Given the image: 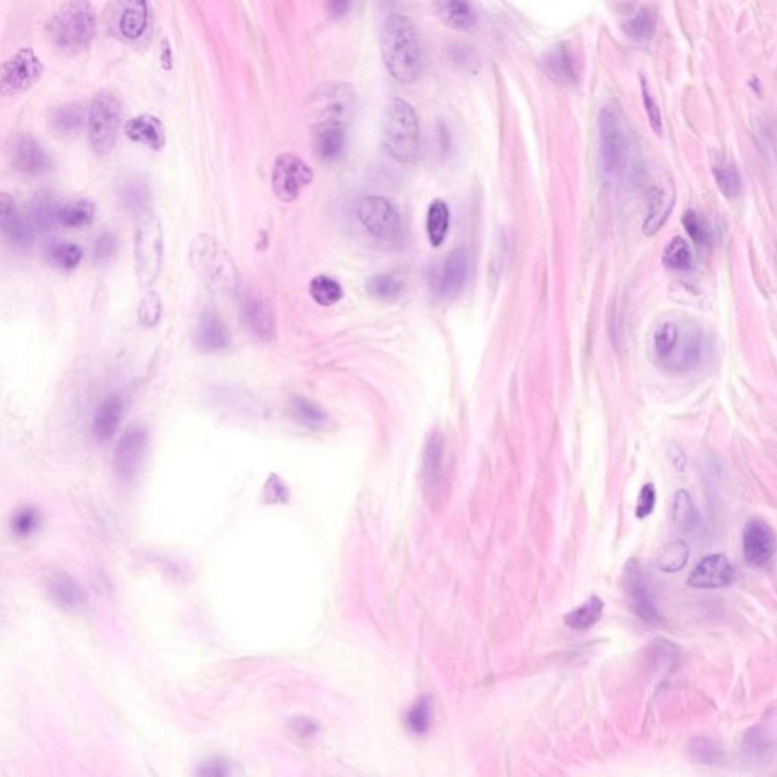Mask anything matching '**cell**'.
<instances>
[{
    "mask_svg": "<svg viewBox=\"0 0 777 777\" xmlns=\"http://www.w3.org/2000/svg\"><path fill=\"white\" fill-rule=\"evenodd\" d=\"M706 340L698 325L691 321L668 318L657 323L653 333V357L657 366L674 372H691L702 363Z\"/></svg>",
    "mask_w": 777,
    "mask_h": 777,
    "instance_id": "6da1fadb",
    "label": "cell"
},
{
    "mask_svg": "<svg viewBox=\"0 0 777 777\" xmlns=\"http://www.w3.org/2000/svg\"><path fill=\"white\" fill-rule=\"evenodd\" d=\"M381 58L388 75L399 84H414L422 71V49L414 21L407 15L392 14L384 21Z\"/></svg>",
    "mask_w": 777,
    "mask_h": 777,
    "instance_id": "7a4b0ae2",
    "label": "cell"
},
{
    "mask_svg": "<svg viewBox=\"0 0 777 777\" xmlns=\"http://www.w3.org/2000/svg\"><path fill=\"white\" fill-rule=\"evenodd\" d=\"M192 269L212 292L238 295L242 286L238 266L227 247L212 234L193 238L188 251Z\"/></svg>",
    "mask_w": 777,
    "mask_h": 777,
    "instance_id": "3957f363",
    "label": "cell"
},
{
    "mask_svg": "<svg viewBox=\"0 0 777 777\" xmlns=\"http://www.w3.org/2000/svg\"><path fill=\"white\" fill-rule=\"evenodd\" d=\"M383 146L390 157L403 164L414 163L421 149L418 116L409 102L394 97L386 106Z\"/></svg>",
    "mask_w": 777,
    "mask_h": 777,
    "instance_id": "277c9868",
    "label": "cell"
},
{
    "mask_svg": "<svg viewBox=\"0 0 777 777\" xmlns=\"http://www.w3.org/2000/svg\"><path fill=\"white\" fill-rule=\"evenodd\" d=\"M96 14L88 0H71L49 23V36L61 51H84L95 38Z\"/></svg>",
    "mask_w": 777,
    "mask_h": 777,
    "instance_id": "5b68a950",
    "label": "cell"
},
{
    "mask_svg": "<svg viewBox=\"0 0 777 777\" xmlns=\"http://www.w3.org/2000/svg\"><path fill=\"white\" fill-rule=\"evenodd\" d=\"M164 257V232L162 221L151 210L137 219L134 260L137 281L142 288H151L160 277Z\"/></svg>",
    "mask_w": 777,
    "mask_h": 777,
    "instance_id": "8992f818",
    "label": "cell"
},
{
    "mask_svg": "<svg viewBox=\"0 0 777 777\" xmlns=\"http://www.w3.org/2000/svg\"><path fill=\"white\" fill-rule=\"evenodd\" d=\"M121 125V104L112 91H101L91 102L87 127L88 142L96 155H108L116 146Z\"/></svg>",
    "mask_w": 777,
    "mask_h": 777,
    "instance_id": "52a82bcc",
    "label": "cell"
},
{
    "mask_svg": "<svg viewBox=\"0 0 777 777\" xmlns=\"http://www.w3.org/2000/svg\"><path fill=\"white\" fill-rule=\"evenodd\" d=\"M310 105L319 121H338L348 125L357 106V95L349 84L330 82L319 87L310 97Z\"/></svg>",
    "mask_w": 777,
    "mask_h": 777,
    "instance_id": "ba28073f",
    "label": "cell"
},
{
    "mask_svg": "<svg viewBox=\"0 0 777 777\" xmlns=\"http://www.w3.org/2000/svg\"><path fill=\"white\" fill-rule=\"evenodd\" d=\"M312 181V167L292 152L281 154L273 163L272 188L280 201H295L303 192V188L310 186Z\"/></svg>",
    "mask_w": 777,
    "mask_h": 777,
    "instance_id": "9c48e42d",
    "label": "cell"
},
{
    "mask_svg": "<svg viewBox=\"0 0 777 777\" xmlns=\"http://www.w3.org/2000/svg\"><path fill=\"white\" fill-rule=\"evenodd\" d=\"M601 164L606 175H618L627 157V137L621 119L611 108L601 110L598 117Z\"/></svg>",
    "mask_w": 777,
    "mask_h": 777,
    "instance_id": "30bf717a",
    "label": "cell"
},
{
    "mask_svg": "<svg viewBox=\"0 0 777 777\" xmlns=\"http://www.w3.org/2000/svg\"><path fill=\"white\" fill-rule=\"evenodd\" d=\"M43 64L32 47L15 52L2 67L0 88L4 96H15L40 81Z\"/></svg>",
    "mask_w": 777,
    "mask_h": 777,
    "instance_id": "8fae6325",
    "label": "cell"
},
{
    "mask_svg": "<svg viewBox=\"0 0 777 777\" xmlns=\"http://www.w3.org/2000/svg\"><path fill=\"white\" fill-rule=\"evenodd\" d=\"M147 447L149 434L143 425L132 424L123 431L113 457V468L121 481H130L142 470Z\"/></svg>",
    "mask_w": 777,
    "mask_h": 777,
    "instance_id": "7c38bea8",
    "label": "cell"
},
{
    "mask_svg": "<svg viewBox=\"0 0 777 777\" xmlns=\"http://www.w3.org/2000/svg\"><path fill=\"white\" fill-rule=\"evenodd\" d=\"M359 219L362 225L380 240L395 242L401 236L398 212L386 197H363L359 204Z\"/></svg>",
    "mask_w": 777,
    "mask_h": 777,
    "instance_id": "4fadbf2b",
    "label": "cell"
},
{
    "mask_svg": "<svg viewBox=\"0 0 777 777\" xmlns=\"http://www.w3.org/2000/svg\"><path fill=\"white\" fill-rule=\"evenodd\" d=\"M110 25L113 32L125 41L142 40L151 25L149 0H114Z\"/></svg>",
    "mask_w": 777,
    "mask_h": 777,
    "instance_id": "5bb4252c",
    "label": "cell"
},
{
    "mask_svg": "<svg viewBox=\"0 0 777 777\" xmlns=\"http://www.w3.org/2000/svg\"><path fill=\"white\" fill-rule=\"evenodd\" d=\"M240 316L247 329L262 340H271L275 336V316L272 305L262 293L247 286H240L238 292Z\"/></svg>",
    "mask_w": 777,
    "mask_h": 777,
    "instance_id": "9a60e30c",
    "label": "cell"
},
{
    "mask_svg": "<svg viewBox=\"0 0 777 777\" xmlns=\"http://www.w3.org/2000/svg\"><path fill=\"white\" fill-rule=\"evenodd\" d=\"M11 166L30 177H40L52 169V160L45 147L29 134L15 137L10 146Z\"/></svg>",
    "mask_w": 777,
    "mask_h": 777,
    "instance_id": "2e32d148",
    "label": "cell"
},
{
    "mask_svg": "<svg viewBox=\"0 0 777 777\" xmlns=\"http://www.w3.org/2000/svg\"><path fill=\"white\" fill-rule=\"evenodd\" d=\"M777 539L772 527L763 520L748 521L742 531V553L750 566H764L776 553Z\"/></svg>",
    "mask_w": 777,
    "mask_h": 777,
    "instance_id": "e0dca14e",
    "label": "cell"
},
{
    "mask_svg": "<svg viewBox=\"0 0 777 777\" xmlns=\"http://www.w3.org/2000/svg\"><path fill=\"white\" fill-rule=\"evenodd\" d=\"M470 273V257L464 247L445 258L436 273L434 290L442 299H453L464 290Z\"/></svg>",
    "mask_w": 777,
    "mask_h": 777,
    "instance_id": "ac0fdd59",
    "label": "cell"
},
{
    "mask_svg": "<svg viewBox=\"0 0 777 777\" xmlns=\"http://www.w3.org/2000/svg\"><path fill=\"white\" fill-rule=\"evenodd\" d=\"M735 579L737 572L729 557L724 555H711L706 556L694 568L688 577V585L697 589H718L732 585Z\"/></svg>",
    "mask_w": 777,
    "mask_h": 777,
    "instance_id": "d6986e66",
    "label": "cell"
},
{
    "mask_svg": "<svg viewBox=\"0 0 777 777\" xmlns=\"http://www.w3.org/2000/svg\"><path fill=\"white\" fill-rule=\"evenodd\" d=\"M676 204V190L672 182L656 181L648 190V208L642 225V232L647 238H653L661 231L666 221L672 216Z\"/></svg>",
    "mask_w": 777,
    "mask_h": 777,
    "instance_id": "ffe728a7",
    "label": "cell"
},
{
    "mask_svg": "<svg viewBox=\"0 0 777 777\" xmlns=\"http://www.w3.org/2000/svg\"><path fill=\"white\" fill-rule=\"evenodd\" d=\"M0 228L6 242L14 249L26 251L34 242V230L21 217L14 199L8 193L0 195Z\"/></svg>",
    "mask_w": 777,
    "mask_h": 777,
    "instance_id": "44dd1931",
    "label": "cell"
},
{
    "mask_svg": "<svg viewBox=\"0 0 777 777\" xmlns=\"http://www.w3.org/2000/svg\"><path fill=\"white\" fill-rule=\"evenodd\" d=\"M627 592L631 597V607L644 622L650 626H657L661 622V615L653 601L650 589L647 586L646 576L642 574L641 566L636 561L629 562L626 571Z\"/></svg>",
    "mask_w": 777,
    "mask_h": 777,
    "instance_id": "7402d4cb",
    "label": "cell"
},
{
    "mask_svg": "<svg viewBox=\"0 0 777 777\" xmlns=\"http://www.w3.org/2000/svg\"><path fill=\"white\" fill-rule=\"evenodd\" d=\"M195 344L201 353H219L231 344L227 325L216 310L208 308L197 321Z\"/></svg>",
    "mask_w": 777,
    "mask_h": 777,
    "instance_id": "603a6c76",
    "label": "cell"
},
{
    "mask_svg": "<svg viewBox=\"0 0 777 777\" xmlns=\"http://www.w3.org/2000/svg\"><path fill=\"white\" fill-rule=\"evenodd\" d=\"M46 589L54 603L61 609L76 611L86 603L81 585L64 571L51 572L46 581Z\"/></svg>",
    "mask_w": 777,
    "mask_h": 777,
    "instance_id": "cb8c5ba5",
    "label": "cell"
},
{
    "mask_svg": "<svg viewBox=\"0 0 777 777\" xmlns=\"http://www.w3.org/2000/svg\"><path fill=\"white\" fill-rule=\"evenodd\" d=\"M347 127L338 121H319L314 128V149L323 162L342 157L347 145Z\"/></svg>",
    "mask_w": 777,
    "mask_h": 777,
    "instance_id": "d4e9b609",
    "label": "cell"
},
{
    "mask_svg": "<svg viewBox=\"0 0 777 777\" xmlns=\"http://www.w3.org/2000/svg\"><path fill=\"white\" fill-rule=\"evenodd\" d=\"M125 134L132 142L140 143L152 151H162L166 145L164 125L158 117L152 114L132 117L125 125Z\"/></svg>",
    "mask_w": 777,
    "mask_h": 777,
    "instance_id": "484cf974",
    "label": "cell"
},
{
    "mask_svg": "<svg viewBox=\"0 0 777 777\" xmlns=\"http://www.w3.org/2000/svg\"><path fill=\"white\" fill-rule=\"evenodd\" d=\"M542 69L551 81L561 86H574L577 82L576 60L565 43L555 46L547 52L542 60Z\"/></svg>",
    "mask_w": 777,
    "mask_h": 777,
    "instance_id": "4316f807",
    "label": "cell"
},
{
    "mask_svg": "<svg viewBox=\"0 0 777 777\" xmlns=\"http://www.w3.org/2000/svg\"><path fill=\"white\" fill-rule=\"evenodd\" d=\"M121 416H123V399L119 395H112L104 399L101 405L97 407L91 424V431L96 440L102 444L112 440L119 430Z\"/></svg>",
    "mask_w": 777,
    "mask_h": 777,
    "instance_id": "83f0119b",
    "label": "cell"
},
{
    "mask_svg": "<svg viewBox=\"0 0 777 777\" xmlns=\"http://www.w3.org/2000/svg\"><path fill=\"white\" fill-rule=\"evenodd\" d=\"M58 199L51 192H38L30 199L29 223L34 232L49 234L60 225Z\"/></svg>",
    "mask_w": 777,
    "mask_h": 777,
    "instance_id": "f1b7e54d",
    "label": "cell"
},
{
    "mask_svg": "<svg viewBox=\"0 0 777 777\" xmlns=\"http://www.w3.org/2000/svg\"><path fill=\"white\" fill-rule=\"evenodd\" d=\"M434 11L449 29L470 30L477 25V14L470 0H434Z\"/></svg>",
    "mask_w": 777,
    "mask_h": 777,
    "instance_id": "f546056e",
    "label": "cell"
},
{
    "mask_svg": "<svg viewBox=\"0 0 777 777\" xmlns=\"http://www.w3.org/2000/svg\"><path fill=\"white\" fill-rule=\"evenodd\" d=\"M442 460H444V438L439 431H434L425 445L422 479L425 489L433 490L439 485L442 477Z\"/></svg>",
    "mask_w": 777,
    "mask_h": 777,
    "instance_id": "4dcf8cb0",
    "label": "cell"
},
{
    "mask_svg": "<svg viewBox=\"0 0 777 777\" xmlns=\"http://www.w3.org/2000/svg\"><path fill=\"white\" fill-rule=\"evenodd\" d=\"M776 748V737L765 724L750 727L742 738V752L753 761H764Z\"/></svg>",
    "mask_w": 777,
    "mask_h": 777,
    "instance_id": "1f68e13d",
    "label": "cell"
},
{
    "mask_svg": "<svg viewBox=\"0 0 777 777\" xmlns=\"http://www.w3.org/2000/svg\"><path fill=\"white\" fill-rule=\"evenodd\" d=\"M84 123V112L79 104H64L51 113L49 125L56 136L71 137L78 134Z\"/></svg>",
    "mask_w": 777,
    "mask_h": 777,
    "instance_id": "d6a6232c",
    "label": "cell"
},
{
    "mask_svg": "<svg viewBox=\"0 0 777 777\" xmlns=\"http://www.w3.org/2000/svg\"><path fill=\"white\" fill-rule=\"evenodd\" d=\"M95 214H96V207L90 199H75L61 204L58 221L61 227L79 230V228L88 227L95 221Z\"/></svg>",
    "mask_w": 777,
    "mask_h": 777,
    "instance_id": "836d02e7",
    "label": "cell"
},
{
    "mask_svg": "<svg viewBox=\"0 0 777 777\" xmlns=\"http://www.w3.org/2000/svg\"><path fill=\"white\" fill-rule=\"evenodd\" d=\"M712 173L717 182V188L723 196L727 199H735L741 195L742 180L738 172L737 166L727 158L718 157L712 163Z\"/></svg>",
    "mask_w": 777,
    "mask_h": 777,
    "instance_id": "e575fe53",
    "label": "cell"
},
{
    "mask_svg": "<svg viewBox=\"0 0 777 777\" xmlns=\"http://www.w3.org/2000/svg\"><path fill=\"white\" fill-rule=\"evenodd\" d=\"M657 15L655 10H651L648 6H644L641 10L636 11L635 14L631 15L624 23H622V30L629 38L635 41H648L651 37L655 36L656 30Z\"/></svg>",
    "mask_w": 777,
    "mask_h": 777,
    "instance_id": "d590c367",
    "label": "cell"
},
{
    "mask_svg": "<svg viewBox=\"0 0 777 777\" xmlns=\"http://www.w3.org/2000/svg\"><path fill=\"white\" fill-rule=\"evenodd\" d=\"M366 290L372 298L384 303H394L403 293L404 281L394 273H380L369 278Z\"/></svg>",
    "mask_w": 777,
    "mask_h": 777,
    "instance_id": "8d00e7d4",
    "label": "cell"
},
{
    "mask_svg": "<svg viewBox=\"0 0 777 777\" xmlns=\"http://www.w3.org/2000/svg\"><path fill=\"white\" fill-rule=\"evenodd\" d=\"M449 228V208L444 201L436 199L429 207L427 234L431 246L439 247L445 242Z\"/></svg>",
    "mask_w": 777,
    "mask_h": 777,
    "instance_id": "74e56055",
    "label": "cell"
},
{
    "mask_svg": "<svg viewBox=\"0 0 777 777\" xmlns=\"http://www.w3.org/2000/svg\"><path fill=\"white\" fill-rule=\"evenodd\" d=\"M662 262L672 271H689L694 264V255L689 243L681 236L673 238L666 243L665 249L662 253Z\"/></svg>",
    "mask_w": 777,
    "mask_h": 777,
    "instance_id": "f35d334b",
    "label": "cell"
},
{
    "mask_svg": "<svg viewBox=\"0 0 777 777\" xmlns=\"http://www.w3.org/2000/svg\"><path fill=\"white\" fill-rule=\"evenodd\" d=\"M605 605L598 597H590L589 600L583 603L581 607L570 612L565 616V622L574 631H588L589 627L598 622L603 615Z\"/></svg>",
    "mask_w": 777,
    "mask_h": 777,
    "instance_id": "ab89813d",
    "label": "cell"
},
{
    "mask_svg": "<svg viewBox=\"0 0 777 777\" xmlns=\"http://www.w3.org/2000/svg\"><path fill=\"white\" fill-rule=\"evenodd\" d=\"M292 414L297 422L310 430H322L329 422L327 414L319 407L318 404L305 398H299V397L293 398Z\"/></svg>",
    "mask_w": 777,
    "mask_h": 777,
    "instance_id": "60d3db41",
    "label": "cell"
},
{
    "mask_svg": "<svg viewBox=\"0 0 777 777\" xmlns=\"http://www.w3.org/2000/svg\"><path fill=\"white\" fill-rule=\"evenodd\" d=\"M121 201L130 212L136 213L137 216H140L142 213L149 210L151 190L143 180L134 178V180H130L121 188Z\"/></svg>",
    "mask_w": 777,
    "mask_h": 777,
    "instance_id": "b9f144b4",
    "label": "cell"
},
{
    "mask_svg": "<svg viewBox=\"0 0 777 777\" xmlns=\"http://www.w3.org/2000/svg\"><path fill=\"white\" fill-rule=\"evenodd\" d=\"M310 295L313 298L314 303H318L322 307H330L338 304L342 297H344V288L342 286L327 275H318L310 281Z\"/></svg>",
    "mask_w": 777,
    "mask_h": 777,
    "instance_id": "7bdbcfd3",
    "label": "cell"
},
{
    "mask_svg": "<svg viewBox=\"0 0 777 777\" xmlns=\"http://www.w3.org/2000/svg\"><path fill=\"white\" fill-rule=\"evenodd\" d=\"M689 557V550L683 540H673L664 547L656 557V565L664 572H677L685 568Z\"/></svg>",
    "mask_w": 777,
    "mask_h": 777,
    "instance_id": "ee69618b",
    "label": "cell"
},
{
    "mask_svg": "<svg viewBox=\"0 0 777 777\" xmlns=\"http://www.w3.org/2000/svg\"><path fill=\"white\" fill-rule=\"evenodd\" d=\"M82 257L84 253L81 246H78L75 243H58L49 247L47 253L49 262L61 271H73L78 268L81 264Z\"/></svg>",
    "mask_w": 777,
    "mask_h": 777,
    "instance_id": "f6af8a7d",
    "label": "cell"
},
{
    "mask_svg": "<svg viewBox=\"0 0 777 777\" xmlns=\"http://www.w3.org/2000/svg\"><path fill=\"white\" fill-rule=\"evenodd\" d=\"M673 521L677 529L681 531H689L696 527L697 512L692 505L691 497L687 490H677L673 503Z\"/></svg>",
    "mask_w": 777,
    "mask_h": 777,
    "instance_id": "bcb514c9",
    "label": "cell"
},
{
    "mask_svg": "<svg viewBox=\"0 0 777 777\" xmlns=\"http://www.w3.org/2000/svg\"><path fill=\"white\" fill-rule=\"evenodd\" d=\"M431 723H433V711H431L429 697H422L407 712L405 726L409 727L410 732L416 733V735H425L429 732Z\"/></svg>",
    "mask_w": 777,
    "mask_h": 777,
    "instance_id": "7dc6e473",
    "label": "cell"
},
{
    "mask_svg": "<svg viewBox=\"0 0 777 777\" xmlns=\"http://www.w3.org/2000/svg\"><path fill=\"white\" fill-rule=\"evenodd\" d=\"M681 223L688 236L692 238V242L698 246H709L712 238L711 228L700 213L696 210H687L681 216Z\"/></svg>",
    "mask_w": 777,
    "mask_h": 777,
    "instance_id": "c3c4849f",
    "label": "cell"
},
{
    "mask_svg": "<svg viewBox=\"0 0 777 777\" xmlns=\"http://www.w3.org/2000/svg\"><path fill=\"white\" fill-rule=\"evenodd\" d=\"M41 516L38 510L34 507H25L21 512L15 514L11 522V531L17 538L28 539L30 536H34L38 527H40Z\"/></svg>",
    "mask_w": 777,
    "mask_h": 777,
    "instance_id": "681fc988",
    "label": "cell"
},
{
    "mask_svg": "<svg viewBox=\"0 0 777 777\" xmlns=\"http://www.w3.org/2000/svg\"><path fill=\"white\" fill-rule=\"evenodd\" d=\"M689 756L696 763L715 765L722 763L723 752L717 744L709 741L706 738H697L689 742Z\"/></svg>",
    "mask_w": 777,
    "mask_h": 777,
    "instance_id": "f907efd6",
    "label": "cell"
},
{
    "mask_svg": "<svg viewBox=\"0 0 777 777\" xmlns=\"http://www.w3.org/2000/svg\"><path fill=\"white\" fill-rule=\"evenodd\" d=\"M163 313L162 299L155 292H147L138 305V321L143 327L152 329L160 322Z\"/></svg>",
    "mask_w": 777,
    "mask_h": 777,
    "instance_id": "816d5d0a",
    "label": "cell"
},
{
    "mask_svg": "<svg viewBox=\"0 0 777 777\" xmlns=\"http://www.w3.org/2000/svg\"><path fill=\"white\" fill-rule=\"evenodd\" d=\"M119 242L116 234L112 231H102L93 243V260L96 263L108 262L117 253Z\"/></svg>",
    "mask_w": 777,
    "mask_h": 777,
    "instance_id": "f5cc1de1",
    "label": "cell"
},
{
    "mask_svg": "<svg viewBox=\"0 0 777 777\" xmlns=\"http://www.w3.org/2000/svg\"><path fill=\"white\" fill-rule=\"evenodd\" d=\"M641 93L642 104H644V108H646L647 117H648V121H650L651 130L656 132L657 136H661L662 131H664L661 110H659L656 101H655L653 96H651L650 90H648V86H647V81L644 78H641Z\"/></svg>",
    "mask_w": 777,
    "mask_h": 777,
    "instance_id": "db71d44e",
    "label": "cell"
},
{
    "mask_svg": "<svg viewBox=\"0 0 777 777\" xmlns=\"http://www.w3.org/2000/svg\"><path fill=\"white\" fill-rule=\"evenodd\" d=\"M655 505H656V489H655V486L650 485V483L642 486L639 497H638V503H636V516L639 520H644L647 516L651 515V512L655 510Z\"/></svg>",
    "mask_w": 777,
    "mask_h": 777,
    "instance_id": "11a10c76",
    "label": "cell"
},
{
    "mask_svg": "<svg viewBox=\"0 0 777 777\" xmlns=\"http://www.w3.org/2000/svg\"><path fill=\"white\" fill-rule=\"evenodd\" d=\"M325 2V10L333 19H342L348 14L353 0H323Z\"/></svg>",
    "mask_w": 777,
    "mask_h": 777,
    "instance_id": "9f6ffc18",
    "label": "cell"
},
{
    "mask_svg": "<svg viewBox=\"0 0 777 777\" xmlns=\"http://www.w3.org/2000/svg\"><path fill=\"white\" fill-rule=\"evenodd\" d=\"M201 776H225L228 774L227 765L222 761H208L204 764L199 772Z\"/></svg>",
    "mask_w": 777,
    "mask_h": 777,
    "instance_id": "6f0895ef",
    "label": "cell"
},
{
    "mask_svg": "<svg viewBox=\"0 0 777 777\" xmlns=\"http://www.w3.org/2000/svg\"><path fill=\"white\" fill-rule=\"evenodd\" d=\"M438 137H439V145L442 147V151H447L449 147V132L445 127L444 123H439L438 125Z\"/></svg>",
    "mask_w": 777,
    "mask_h": 777,
    "instance_id": "680465c9",
    "label": "cell"
},
{
    "mask_svg": "<svg viewBox=\"0 0 777 777\" xmlns=\"http://www.w3.org/2000/svg\"><path fill=\"white\" fill-rule=\"evenodd\" d=\"M673 462L676 464L677 470L683 471V468H685V455H683L681 449H676V455L673 457Z\"/></svg>",
    "mask_w": 777,
    "mask_h": 777,
    "instance_id": "91938a15",
    "label": "cell"
}]
</instances>
